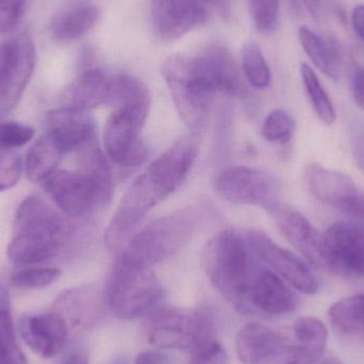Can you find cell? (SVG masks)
Segmentation results:
<instances>
[{"label": "cell", "mask_w": 364, "mask_h": 364, "mask_svg": "<svg viewBox=\"0 0 364 364\" xmlns=\"http://www.w3.org/2000/svg\"><path fill=\"white\" fill-rule=\"evenodd\" d=\"M161 72L177 112L194 134L205 130L218 94H245L235 58L223 45H210L192 57L171 55L164 61Z\"/></svg>", "instance_id": "1"}, {"label": "cell", "mask_w": 364, "mask_h": 364, "mask_svg": "<svg viewBox=\"0 0 364 364\" xmlns=\"http://www.w3.org/2000/svg\"><path fill=\"white\" fill-rule=\"evenodd\" d=\"M256 255L246 237L232 229L220 231L203 246L201 264L216 290L239 311H250V293L258 274Z\"/></svg>", "instance_id": "2"}, {"label": "cell", "mask_w": 364, "mask_h": 364, "mask_svg": "<svg viewBox=\"0 0 364 364\" xmlns=\"http://www.w3.org/2000/svg\"><path fill=\"white\" fill-rule=\"evenodd\" d=\"M65 237V223L57 211L40 197H27L15 215L9 259L21 265L45 262L59 254Z\"/></svg>", "instance_id": "3"}, {"label": "cell", "mask_w": 364, "mask_h": 364, "mask_svg": "<svg viewBox=\"0 0 364 364\" xmlns=\"http://www.w3.org/2000/svg\"><path fill=\"white\" fill-rule=\"evenodd\" d=\"M106 294L113 314L132 321L153 312L162 301L164 289L151 267L119 255L109 276Z\"/></svg>", "instance_id": "4"}, {"label": "cell", "mask_w": 364, "mask_h": 364, "mask_svg": "<svg viewBox=\"0 0 364 364\" xmlns=\"http://www.w3.org/2000/svg\"><path fill=\"white\" fill-rule=\"evenodd\" d=\"M200 212L184 209L162 216L145 227L128 243L121 256L153 267L181 252L190 241L201 220Z\"/></svg>", "instance_id": "5"}, {"label": "cell", "mask_w": 364, "mask_h": 364, "mask_svg": "<svg viewBox=\"0 0 364 364\" xmlns=\"http://www.w3.org/2000/svg\"><path fill=\"white\" fill-rule=\"evenodd\" d=\"M53 203L74 218L83 216L109 198L111 176L107 162L93 170L66 171L58 168L43 182Z\"/></svg>", "instance_id": "6"}, {"label": "cell", "mask_w": 364, "mask_h": 364, "mask_svg": "<svg viewBox=\"0 0 364 364\" xmlns=\"http://www.w3.org/2000/svg\"><path fill=\"white\" fill-rule=\"evenodd\" d=\"M173 192L151 166L136 177L122 197L105 232L109 250L121 247L147 213Z\"/></svg>", "instance_id": "7"}, {"label": "cell", "mask_w": 364, "mask_h": 364, "mask_svg": "<svg viewBox=\"0 0 364 364\" xmlns=\"http://www.w3.org/2000/svg\"><path fill=\"white\" fill-rule=\"evenodd\" d=\"M213 337L214 320L207 310L168 308L156 312L149 321V340L156 348L192 352Z\"/></svg>", "instance_id": "8"}, {"label": "cell", "mask_w": 364, "mask_h": 364, "mask_svg": "<svg viewBox=\"0 0 364 364\" xmlns=\"http://www.w3.org/2000/svg\"><path fill=\"white\" fill-rule=\"evenodd\" d=\"M149 107L151 104L119 107L107 119L105 149L108 157L119 166H138L146 159L147 149L139 136L149 117Z\"/></svg>", "instance_id": "9"}, {"label": "cell", "mask_w": 364, "mask_h": 364, "mask_svg": "<svg viewBox=\"0 0 364 364\" xmlns=\"http://www.w3.org/2000/svg\"><path fill=\"white\" fill-rule=\"evenodd\" d=\"M216 192L235 205H260L273 213L278 208L280 183L275 176L247 166H232L218 175Z\"/></svg>", "instance_id": "10"}, {"label": "cell", "mask_w": 364, "mask_h": 364, "mask_svg": "<svg viewBox=\"0 0 364 364\" xmlns=\"http://www.w3.org/2000/svg\"><path fill=\"white\" fill-rule=\"evenodd\" d=\"M36 53L28 33H21L0 49V113L16 107L36 68Z\"/></svg>", "instance_id": "11"}, {"label": "cell", "mask_w": 364, "mask_h": 364, "mask_svg": "<svg viewBox=\"0 0 364 364\" xmlns=\"http://www.w3.org/2000/svg\"><path fill=\"white\" fill-rule=\"evenodd\" d=\"M305 181L318 200L364 222V193L350 176L318 164H309L305 170Z\"/></svg>", "instance_id": "12"}, {"label": "cell", "mask_w": 364, "mask_h": 364, "mask_svg": "<svg viewBox=\"0 0 364 364\" xmlns=\"http://www.w3.org/2000/svg\"><path fill=\"white\" fill-rule=\"evenodd\" d=\"M257 258L272 267L280 277L304 294L314 295L320 289L318 279L306 262L290 250L275 243L262 231H248L245 235Z\"/></svg>", "instance_id": "13"}, {"label": "cell", "mask_w": 364, "mask_h": 364, "mask_svg": "<svg viewBox=\"0 0 364 364\" xmlns=\"http://www.w3.org/2000/svg\"><path fill=\"white\" fill-rule=\"evenodd\" d=\"M331 272L364 277V225L339 222L323 235Z\"/></svg>", "instance_id": "14"}, {"label": "cell", "mask_w": 364, "mask_h": 364, "mask_svg": "<svg viewBox=\"0 0 364 364\" xmlns=\"http://www.w3.org/2000/svg\"><path fill=\"white\" fill-rule=\"evenodd\" d=\"M209 6L201 0H151L156 33L166 42L178 40L205 23Z\"/></svg>", "instance_id": "15"}, {"label": "cell", "mask_w": 364, "mask_h": 364, "mask_svg": "<svg viewBox=\"0 0 364 364\" xmlns=\"http://www.w3.org/2000/svg\"><path fill=\"white\" fill-rule=\"evenodd\" d=\"M19 333L28 348L41 358L57 356L68 342L70 324L58 311L26 316L19 322Z\"/></svg>", "instance_id": "16"}, {"label": "cell", "mask_w": 364, "mask_h": 364, "mask_svg": "<svg viewBox=\"0 0 364 364\" xmlns=\"http://www.w3.org/2000/svg\"><path fill=\"white\" fill-rule=\"evenodd\" d=\"M273 213L277 216L278 227L284 239L307 262L316 269L331 272L323 235L312 226L309 220L295 210L277 208Z\"/></svg>", "instance_id": "17"}, {"label": "cell", "mask_w": 364, "mask_h": 364, "mask_svg": "<svg viewBox=\"0 0 364 364\" xmlns=\"http://www.w3.org/2000/svg\"><path fill=\"white\" fill-rule=\"evenodd\" d=\"M47 132L63 155L80 151L95 141V122L89 111L64 107L47 114Z\"/></svg>", "instance_id": "18"}, {"label": "cell", "mask_w": 364, "mask_h": 364, "mask_svg": "<svg viewBox=\"0 0 364 364\" xmlns=\"http://www.w3.org/2000/svg\"><path fill=\"white\" fill-rule=\"evenodd\" d=\"M100 10L94 0H65L51 18L49 31L59 42H72L97 23Z\"/></svg>", "instance_id": "19"}, {"label": "cell", "mask_w": 364, "mask_h": 364, "mask_svg": "<svg viewBox=\"0 0 364 364\" xmlns=\"http://www.w3.org/2000/svg\"><path fill=\"white\" fill-rule=\"evenodd\" d=\"M250 301L254 307L273 316L290 314L299 306L296 294L277 274L269 269H261L257 274L250 288Z\"/></svg>", "instance_id": "20"}, {"label": "cell", "mask_w": 364, "mask_h": 364, "mask_svg": "<svg viewBox=\"0 0 364 364\" xmlns=\"http://www.w3.org/2000/svg\"><path fill=\"white\" fill-rule=\"evenodd\" d=\"M111 80L112 75L107 74L100 68H87L66 90L63 106L87 111L100 106H109Z\"/></svg>", "instance_id": "21"}, {"label": "cell", "mask_w": 364, "mask_h": 364, "mask_svg": "<svg viewBox=\"0 0 364 364\" xmlns=\"http://www.w3.org/2000/svg\"><path fill=\"white\" fill-rule=\"evenodd\" d=\"M284 344L282 337L273 329L260 323H248L240 329L235 348L244 364H261Z\"/></svg>", "instance_id": "22"}, {"label": "cell", "mask_w": 364, "mask_h": 364, "mask_svg": "<svg viewBox=\"0 0 364 364\" xmlns=\"http://www.w3.org/2000/svg\"><path fill=\"white\" fill-rule=\"evenodd\" d=\"M299 38L301 47L312 63L327 77L338 80L341 74L342 55L333 36H318L308 27H301Z\"/></svg>", "instance_id": "23"}, {"label": "cell", "mask_w": 364, "mask_h": 364, "mask_svg": "<svg viewBox=\"0 0 364 364\" xmlns=\"http://www.w3.org/2000/svg\"><path fill=\"white\" fill-rule=\"evenodd\" d=\"M335 333L350 342L364 341V294L339 299L328 310Z\"/></svg>", "instance_id": "24"}, {"label": "cell", "mask_w": 364, "mask_h": 364, "mask_svg": "<svg viewBox=\"0 0 364 364\" xmlns=\"http://www.w3.org/2000/svg\"><path fill=\"white\" fill-rule=\"evenodd\" d=\"M63 153L46 132L32 144L26 155L25 172L34 183H43L58 170Z\"/></svg>", "instance_id": "25"}, {"label": "cell", "mask_w": 364, "mask_h": 364, "mask_svg": "<svg viewBox=\"0 0 364 364\" xmlns=\"http://www.w3.org/2000/svg\"><path fill=\"white\" fill-rule=\"evenodd\" d=\"M0 364H29L19 348L11 311L10 295L0 282Z\"/></svg>", "instance_id": "26"}, {"label": "cell", "mask_w": 364, "mask_h": 364, "mask_svg": "<svg viewBox=\"0 0 364 364\" xmlns=\"http://www.w3.org/2000/svg\"><path fill=\"white\" fill-rule=\"evenodd\" d=\"M301 74L304 87L318 119L326 125H333L337 119V111L318 75L307 63L301 64Z\"/></svg>", "instance_id": "27"}, {"label": "cell", "mask_w": 364, "mask_h": 364, "mask_svg": "<svg viewBox=\"0 0 364 364\" xmlns=\"http://www.w3.org/2000/svg\"><path fill=\"white\" fill-rule=\"evenodd\" d=\"M294 333L299 346L316 359L322 358L326 350L328 331L318 318L304 316L294 324Z\"/></svg>", "instance_id": "28"}, {"label": "cell", "mask_w": 364, "mask_h": 364, "mask_svg": "<svg viewBox=\"0 0 364 364\" xmlns=\"http://www.w3.org/2000/svg\"><path fill=\"white\" fill-rule=\"evenodd\" d=\"M242 68L248 82L256 89H265L271 83V70L262 50L256 43L248 42L244 46Z\"/></svg>", "instance_id": "29"}, {"label": "cell", "mask_w": 364, "mask_h": 364, "mask_svg": "<svg viewBox=\"0 0 364 364\" xmlns=\"http://www.w3.org/2000/svg\"><path fill=\"white\" fill-rule=\"evenodd\" d=\"M295 122L287 111L276 109L269 113L263 122V138L272 144H286L295 134Z\"/></svg>", "instance_id": "30"}, {"label": "cell", "mask_w": 364, "mask_h": 364, "mask_svg": "<svg viewBox=\"0 0 364 364\" xmlns=\"http://www.w3.org/2000/svg\"><path fill=\"white\" fill-rule=\"evenodd\" d=\"M60 271L51 267H30L13 274L11 284L21 289H44L59 278Z\"/></svg>", "instance_id": "31"}, {"label": "cell", "mask_w": 364, "mask_h": 364, "mask_svg": "<svg viewBox=\"0 0 364 364\" xmlns=\"http://www.w3.org/2000/svg\"><path fill=\"white\" fill-rule=\"evenodd\" d=\"M34 129L25 124L0 119V149L14 151L33 138Z\"/></svg>", "instance_id": "32"}, {"label": "cell", "mask_w": 364, "mask_h": 364, "mask_svg": "<svg viewBox=\"0 0 364 364\" xmlns=\"http://www.w3.org/2000/svg\"><path fill=\"white\" fill-rule=\"evenodd\" d=\"M250 13L259 31H271L277 23L280 0H247Z\"/></svg>", "instance_id": "33"}, {"label": "cell", "mask_w": 364, "mask_h": 364, "mask_svg": "<svg viewBox=\"0 0 364 364\" xmlns=\"http://www.w3.org/2000/svg\"><path fill=\"white\" fill-rule=\"evenodd\" d=\"M23 168V160L18 154L9 149H0V192L16 186Z\"/></svg>", "instance_id": "34"}, {"label": "cell", "mask_w": 364, "mask_h": 364, "mask_svg": "<svg viewBox=\"0 0 364 364\" xmlns=\"http://www.w3.org/2000/svg\"><path fill=\"white\" fill-rule=\"evenodd\" d=\"M228 355L216 337L205 340L191 352L188 364H227Z\"/></svg>", "instance_id": "35"}, {"label": "cell", "mask_w": 364, "mask_h": 364, "mask_svg": "<svg viewBox=\"0 0 364 364\" xmlns=\"http://www.w3.org/2000/svg\"><path fill=\"white\" fill-rule=\"evenodd\" d=\"M29 0H0V33L13 31Z\"/></svg>", "instance_id": "36"}, {"label": "cell", "mask_w": 364, "mask_h": 364, "mask_svg": "<svg viewBox=\"0 0 364 364\" xmlns=\"http://www.w3.org/2000/svg\"><path fill=\"white\" fill-rule=\"evenodd\" d=\"M352 92L355 104L359 109L364 110V68H359L355 73Z\"/></svg>", "instance_id": "37"}, {"label": "cell", "mask_w": 364, "mask_h": 364, "mask_svg": "<svg viewBox=\"0 0 364 364\" xmlns=\"http://www.w3.org/2000/svg\"><path fill=\"white\" fill-rule=\"evenodd\" d=\"M168 356L159 350H145L136 356L134 364H168Z\"/></svg>", "instance_id": "38"}, {"label": "cell", "mask_w": 364, "mask_h": 364, "mask_svg": "<svg viewBox=\"0 0 364 364\" xmlns=\"http://www.w3.org/2000/svg\"><path fill=\"white\" fill-rule=\"evenodd\" d=\"M352 25L355 33L364 42V4H359L353 10Z\"/></svg>", "instance_id": "39"}, {"label": "cell", "mask_w": 364, "mask_h": 364, "mask_svg": "<svg viewBox=\"0 0 364 364\" xmlns=\"http://www.w3.org/2000/svg\"><path fill=\"white\" fill-rule=\"evenodd\" d=\"M310 16L316 21L322 18L323 0H301Z\"/></svg>", "instance_id": "40"}, {"label": "cell", "mask_w": 364, "mask_h": 364, "mask_svg": "<svg viewBox=\"0 0 364 364\" xmlns=\"http://www.w3.org/2000/svg\"><path fill=\"white\" fill-rule=\"evenodd\" d=\"M63 364H89V355L85 350H77V352L72 353L64 360Z\"/></svg>", "instance_id": "41"}, {"label": "cell", "mask_w": 364, "mask_h": 364, "mask_svg": "<svg viewBox=\"0 0 364 364\" xmlns=\"http://www.w3.org/2000/svg\"><path fill=\"white\" fill-rule=\"evenodd\" d=\"M213 4H215L222 17L228 18L230 16L231 0H213Z\"/></svg>", "instance_id": "42"}, {"label": "cell", "mask_w": 364, "mask_h": 364, "mask_svg": "<svg viewBox=\"0 0 364 364\" xmlns=\"http://www.w3.org/2000/svg\"><path fill=\"white\" fill-rule=\"evenodd\" d=\"M312 364H342L339 359L335 358V357H327V358H321L318 361Z\"/></svg>", "instance_id": "43"}, {"label": "cell", "mask_w": 364, "mask_h": 364, "mask_svg": "<svg viewBox=\"0 0 364 364\" xmlns=\"http://www.w3.org/2000/svg\"><path fill=\"white\" fill-rule=\"evenodd\" d=\"M117 364H129L127 363V361L126 360H119V363H117Z\"/></svg>", "instance_id": "44"}, {"label": "cell", "mask_w": 364, "mask_h": 364, "mask_svg": "<svg viewBox=\"0 0 364 364\" xmlns=\"http://www.w3.org/2000/svg\"><path fill=\"white\" fill-rule=\"evenodd\" d=\"M2 115L4 114H2V113H0V119H2Z\"/></svg>", "instance_id": "45"}]
</instances>
